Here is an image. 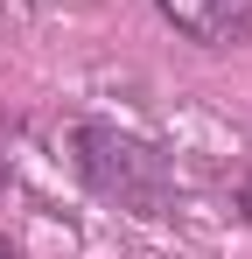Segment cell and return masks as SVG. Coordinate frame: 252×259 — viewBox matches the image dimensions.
Listing matches in <instances>:
<instances>
[{
  "label": "cell",
  "mask_w": 252,
  "mask_h": 259,
  "mask_svg": "<svg viewBox=\"0 0 252 259\" xmlns=\"http://www.w3.org/2000/svg\"><path fill=\"white\" fill-rule=\"evenodd\" d=\"M238 203H245V224H252V175L238 182Z\"/></svg>",
  "instance_id": "obj_3"
},
{
  "label": "cell",
  "mask_w": 252,
  "mask_h": 259,
  "mask_svg": "<svg viewBox=\"0 0 252 259\" xmlns=\"http://www.w3.org/2000/svg\"><path fill=\"white\" fill-rule=\"evenodd\" d=\"M0 259H21V252H14V238H7V231H0Z\"/></svg>",
  "instance_id": "obj_4"
},
{
  "label": "cell",
  "mask_w": 252,
  "mask_h": 259,
  "mask_svg": "<svg viewBox=\"0 0 252 259\" xmlns=\"http://www.w3.org/2000/svg\"><path fill=\"white\" fill-rule=\"evenodd\" d=\"M70 168L91 196L119 203L133 217H168L175 210V161L154 140L126 133L119 119H77L70 126Z\"/></svg>",
  "instance_id": "obj_1"
},
{
  "label": "cell",
  "mask_w": 252,
  "mask_h": 259,
  "mask_svg": "<svg viewBox=\"0 0 252 259\" xmlns=\"http://www.w3.org/2000/svg\"><path fill=\"white\" fill-rule=\"evenodd\" d=\"M154 14H161L175 35L203 42V49L252 42V0H154Z\"/></svg>",
  "instance_id": "obj_2"
}]
</instances>
